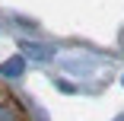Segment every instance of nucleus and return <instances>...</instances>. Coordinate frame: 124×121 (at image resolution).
<instances>
[{
	"instance_id": "obj_1",
	"label": "nucleus",
	"mask_w": 124,
	"mask_h": 121,
	"mask_svg": "<svg viewBox=\"0 0 124 121\" xmlns=\"http://www.w3.org/2000/svg\"><path fill=\"white\" fill-rule=\"evenodd\" d=\"M0 121H29V115L22 112L19 99L13 92H7L3 86H0Z\"/></svg>"
},
{
	"instance_id": "obj_2",
	"label": "nucleus",
	"mask_w": 124,
	"mask_h": 121,
	"mask_svg": "<svg viewBox=\"0 0 124 121\" xmlns=\"http://www.w3.org/2000/svg\"><path fill=\"white\" fill-rule=\"evenodd\" d=\"M19 48H22V51H29L32 57H38V61H48V57H51V51H48L45 45H32V41H22Z\"/></svg>"
},
{
	"instance_id": "obj_3",
	"label": "nucleus",
	"mask_w": 124,
	"mask_h": 121,
	"mask_svg": "<svg viewBox=\"0 0 124 121\" xmlns=\"http://www.w3.org/2000/svg\"><path fill=\"white\" fill-rule=\"evenodd\" d=\"M0 73H3V77H19L22 73V57H13L7 64H0Z\"/></svg>"
}]
</instances>
